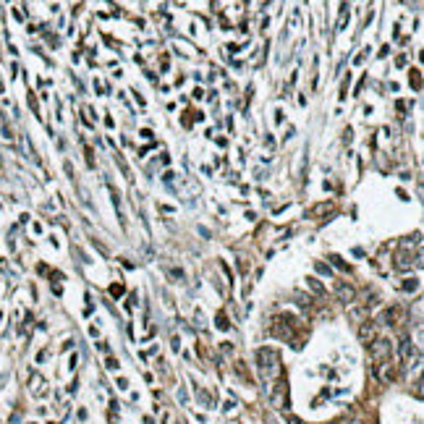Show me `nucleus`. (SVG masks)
I'll list each match as a JSON object with an SVG mask.
<instances>
[{
	"label": "nucleus",
	"instance_id": "obj_1",
	"mask_svg": "<svg viewBox=\"0 0 424 424\" xmlns=\"http://www.w3.org/2000/svg\"><path fill=\"white\" fill-rule=\"evenodd\" d=\"M257 359H260L264 380H272V377L280 375V356H278L275 348H260V351H257Z\"/></svg>",
	"mask_w": 424,
	"mask_h": 424
},
{
	"label": "nucleus",
	"instance_id": "obj_2",
	"mask_svg": "<svg viewBox=\"0 0 424 424\" xmlns=\"http://www.w3.org/2000/svg\"><path fill=\"white\" fill-rule=\"evenodd\" d=\"M369 351L372 356H375V361H390V340L388 338H375V340H369Z\"/></svg>",
	"mask_w": 424,
	"mask_h": 424
},
{
	"label": "nucleus",
	"instance_id": "obj_3",
	"mask_svg": "<svg viewBox=\"0 0 424 424\" xmlns=\"http://www.w3.org/2000/svg\"><path fill=\"white\" fill-rule=\"evenodd\" d=\"M377 375H380L382 382H390L395 377V367L390 361H377Z\"/></svg>",
	"mask_w": 424,
	"mask_h": 424
},
{
	"label": "nucleus",
	"instance_id": "obj_4",
	"mask_svg": "<svg viewBox=\"0 0 424 424\" xmlns=\"http://www.w3.org/2000/svg\"><path fill=\"white\" fill-rule=\"evenodd\" d=\"M414 354H417V348L411 346V338H409V335H401V359L409 361Z\"/></svg>",
	"mask_w": 424,
	"mask_h": 424
},
{
	"label": "nucleus",
	"instance_id": "obj_5",
	"mask_svg": "<svg viewBox=\"0 0 424 424\" xmlns=\"http://www.w3.org/2000/svg\"><path fill=\"white\" fill-rule=\"evenodd\" d=\"M286 395H288V388H286V382H280V385L275 388V393H272V403H275V406H283Z\"/></svg>",
	"mask_w": 424,
	"mask_h": 424
},
{
	"label": "nucleus",
	"instance_id": "obj_6",
	"mask_svg": "<svg viewBox=\"0 0 424 424\" xmlns=\"http://www.w3.org/2000/svg\"><path fill=\"white\" fill-rule=\"evenodd\" d=\"M395 267H401V270L411 267V254L409 252H398L395 254Z\"/></svg>",
	"mask_w": 424,
	"mask_h": 424
},
{
	"label": "nucleus",
	"instance_id": "obj_7",
	"mask_svg": "<svg viewBox=\"0 0 424 424\" xmlns=\"http://www.w3.org/2000/svg\"><path fill=\"white\" fill-rule=\"evenodd\" d=\"M401 309H398V306H393V309H388L385 312V322H388V325H398V320H401Z\"/></svg>",
	"mask_w": 424,
	"mask_h": 424
},
{
	"label": "nucleus",
	"instance_id": "obj_8",
	"mask_svg": "<svg viewBox=\"0 0 424 424\" xmlns=\"http://www.w3.org/2000/svg\"><path fill=\"white\" fill-rule=\"evenodd\" d=\"M359 335H361V340L364 343H369V340H375V325H361V330H359Z\"/></svg>",
	"mask_w": 424,
	"mask_h": 424
},
{
	"label": "nucleus",
	"instance_id": "obj_9",
	"mask_svg": "<svg viewBox=\"0 0 424 424\" xmlns=\"http://www.w3.org/2000/svg\"><path fill=\"white\" fill-rule=\"evenodd\" d=\"M340 294H343V298H348V301H351V298H354V288H340Z\"/></svg>",
	"mask_w": 424,
	"mask_h": 424
},
{
	"label": "nucleus",
	"instance_id": "obj_10",
	"mask_svg": "<svg viewBox=\"0 0 424 424\" xmlns=\"http://www.w3.org/2000/svg\"><path fill=\"white\" fill-rule=\"evenodd\" d=\"M288 424H298V419L296 417H288Z\"/></svg>",
	"mask_w": 424,
	"mask_h": 424
}]
</instances>
